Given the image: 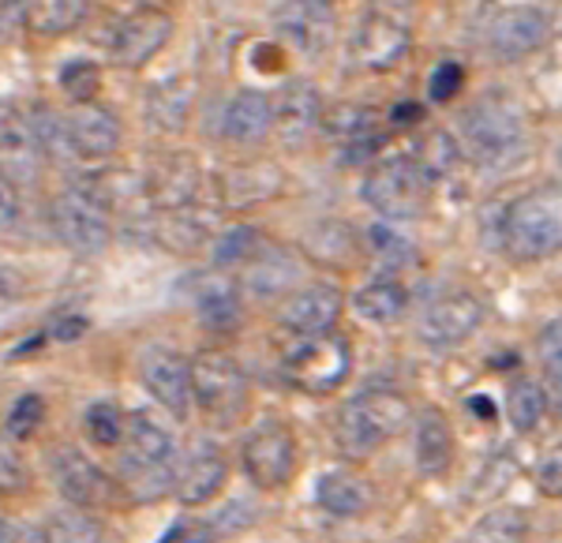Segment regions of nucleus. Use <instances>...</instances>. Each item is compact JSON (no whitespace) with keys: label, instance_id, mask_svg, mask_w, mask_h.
Instances as JSON below:
<instances>
[{"label":"nucleus","instance_id":"nucleus-1","mask_svg":"<svg viewBox=\"0 0 562 543\" xmlns=\"http://www.w3.org/2000/svg\"><path fill=\"white\" fill-rule=\"evenodd\" d=\"M116 450H121L116 479H121L128 502H158L173 495L180 454L166 423H158L147 412H128L124 439Z\"/></svg>","mask_w":562,"mask_h":543},{"label":"nucleus","instance_id":"nucleus-2","mask_svg":"<svg viewBox=\"0 0 562 543\" xmlns=\"http://www.w3.org/2000/svg\"><path fill=\"white\" fill-rule=\"evenodd\" d=\"M409 423H413L409 397L390 391V386H371V391H360L357 397H349L341 405L338 420H334V442H338L341 457L368 461L390 439L409 431Z\"/></svg>","mask_w":562,"mask_h":543},{"label":"nucleus","instance_id":"nucleus-3","mask_svg":"<svg viewBox=\"0 0 562 543\" xmlns=\"http://www.w3.org/2000/svg\"><path fill=\"white\" fill-rule=\"evenodd\" d=\"M461 143L473 161L487 169L514 166L529 147V124H525L521 105L503 90L476 98L461 116Z\"/></svg>","mask_w":562,"mask_h":543},{"label":"nucleus","instance_id":"nucleus-4","mask_svg":"<svg viewBox=\"0 0 562 543\" xmlns=\"http://www.w3.org/2000/svg\"><path fill=\"white\" fill-rule=\"evenodd\" d=\"M503 251L540 262L562 251V188H537L503 206Z\"/></svg>","mask_w":562,"mask_h":543},{"label":"nucleus","instance_id":"nucleus-5","mask_svg":"<svg viewBox=\"0 0 562 543\" xmlns=\"http://www.w3.org/2000/svg\"><path fill=\"white\" fill-rule=\"evenodd\" d=\"M360 192H364V203L383 222H413L428 206L431 177L424 173L413 154H394V158H383L379 166H371Z\"/></svg>","mask_w":562,"mask_h":543},{"label":"nucleus","instance_id":"nucleus-6","mask_svg":"<svg viewBox=\"0 0 562 543\" xmlns=\"http://www.w3.org/2000/svg\"><path fill=\"white\" fill-rule=\"evenodd\" d=\"M192 397L195 409L217 428H233L248 412L251 386L244 367L225 352H199L192 360Z\"/></svg>","mask_w":562,"mask_h":543},{"label":"nucleus","instance_id":"nucleus-7","mask_svg":"<svg viewBox=\"0 0 562 543\" xmlns=\"http://www.w3.org/2000/svg\"><path fill=\"white\" fill-rule=\"evenodd\" d=\"M281 371L304 394H334L352 371V349L341 333L293 338L281 352Z\"/></svg>","mask_w":562,"mask_h":543},{"label":"nucleus","instance_id":"nucleus-8","mask_svg":"<svg viewBox=\"0 0 562 543\" xmlns=\"http://www.w3.org/2000/svg\"><path fill=\"white\" fill-rule=\"evenodd\" d=\"M49 222L57 240L65 244L76 256H98L105 251V244L113 240V214L87 192L83 184L68 188L53 199L49 206Z\"/></svg>","mask_w":562,"mask_h":543},{"label":"nucleus","instance_id":"nucleus-9","mask_svg":"<svg viewBox=\"0 0 562 543\" xmlns=\"http://www.w3.org/2000/svg\"><path fill=\"white\" fill-rule=\"evenodd\" d=\"M177 31L173 12H166L161 4H139L116 23L113 38H109V60L116 68H143L158 57L169 45Z\"/></svg>","mask_w":562,"mask_h":543},{"label":"nucleus","instance_id":"nucleus-10","mask_svg":"<svg viewBox=\"0 0 562 543\" xmlns=\"http://www.w3.org/2000/svg\"><path fill=\"white\" fill-rule=\"evenodd\" d=\"M240 465L248 479L262 491H281L289 479L296 476V434L293 428L278 420L259 423L256 431L244 439Z\"/></svg>","mask_w":562,"mask_h":543},{"label":"nucleus","instance_id":"nucleus-11","mask_svg":"<svg viewBox=\"0 0 562 543\" xmlns=\"http://www.w3.org/2000/svg\"><path fill=\"white\" fill-rule=\"evenodd\" d=\"M53 479H57L60 495L79 506V510H109V506L116 502H128V495H124L121 479L113 473H105L98 461H90L83 450H60L57 457H53Z\"/></svg>","mask_w":562,"mask_h":543},{"label":"nucleus","instance_id":"nucleus-12","mask_svg":"<svg viewBox=\"0 0 562 543\" xmlns=\"http://www.w3.org/2000/svg\"><path fill=\"white\" fill-rule=\"evenodd\" d=\"M139 375H143V386H147V394L169 416H177V420H188V416H192V409H195V397H192V360L180 357V349H169V346L143 349Z\"/></svg>","mask_w":562,"mask_h":543},{"label":"nucleus","instance_id":"nucleus-13","mask_svg":"<svg viewBox=\"0 0 562 543\" xmlns=\"http://www.w3.org/2000/svg\"><path fill=\"white\" fill-rule=\"evenodd\" d=\"M341 301L338 285L315 282L304 285L296 293H289L278 307V330L289 338H319V333H334V323L341 319Z\"/></svg>","mask_w":562,"mask_h":543},{"label":"nucleus","instance_id":"nucleus-14","mask_svg":"<svg viewBox=\"0 0 562 543\" xmlns=\"http://www.w3.org/2000/svg\"><path fill=\"white\" fill-rule=\"evenodd\" d=\"M548 38H551L548 12H540V8H532V4L503 8V12L492 15V23H487V31H484L487 53H492L495 60H525Z\"/></svg>","mask_w":562,"mask_h":543},{"label":"nucleus","instance_id":"nucleus-15","mask_svg":"<svg viewBox=\"0 0 562 543\" xmlns=\"http://www.w3.org/2000/svg\"><path fill=\"white\" fill-rule=\"evenodd\" d=\"M214 192L217 203L225 211L240 214V211H256V206L270 203L285 192V173L274 161H237V166H225L214 177Z\"/></svg>","mask_w":562,"mask_h":543},{"label":"nucleus","instance_id":"nucleus-16","mask_svg":"<svg viewBox=\"0 0 562 543\" xmlns=\"http://www.w3.org/2000/svg\"><path fill=\"white\" fill-rule=\"evenodd\" d=\"M124 139V124L113 109L83 102L65 116V143L68 154L79 161H105L121 150Z\"/></svg>","mask_w":562,"mask_h":543},{"label":"nucleus","instance_id":"nucleus-17","mask_svg":"<svg viewBox=\"0 0 562 543\" xmlns=\"http://www.w3.org/2000/svg\"><path fill=\"white\" fill-rule=\"evenodd\" d=\"M278 34L304 57H315L338 34V12L330 0H281L274 12Z\"/></svg>","mask_w":562,"mask_h":543},{"label":"nucleus","instance_id":"nucleus-18","mask_svg":"<svg viewBox=\"0 0 562 543\" xmlns=\"http://www.w3.org/2000/svg\"><path fill=\"white\" fill-rule=\"evenodd\" d=\"M484 323V304L473 293H450L428 304V312L420 315V341L431 349H454L461 341H469Z\"/></svg>","mask_w":562,"mask_h":543},{"label":"nucleus","instance_id":"nucleus-19","mask_svg":"<svg viewBox=\"0 0 562 543\" xmlns=\"http://www.w3.org/2000/svg\"><path fill=\"white\" fill-rule=\"evenodd\" d=\"M413 49V34L394 15H364L352 34V57L368 71H390L397 68Z\"/></svg>","mask_w":562,"mask_h":543},{"label":"nucleus","instance_id":"nucleus-20","mask_svg":"<svg viewBox=\"0 0 562 543\" xmlns=\"http://www.w3.org/2000/svg\"><path fill=\"white\" fill-rule=\"evenodd\" d=\"M225 479H229V461L214 442H195L177 465V484L173 495L184 506H203L222 495Z\"/></svg>","mask_w":562,"mask_h":543},{"label":"nucleus","instance_id":"nucleus-21","mask_svg":"<svg viewBox=\"0 0 562 543\" xmlns=\"http://www.w3.org/2000/svg\"><path fill=\"white\" fill-rule=\"evenodd\" d=\"M323 98L312 83H289L274 98V132L285 147H304L323 128Z\"/></svg>","mask_w":562,"mask_h":543},{"label":"nucleus","instance_id":"nucleus-22","mask_svg":"<svg viewBox=\"0 0 562 543\" xmlns=\"http://www.w3.org/2000/svg\"><path fill=\"white\" fill-rule=\"evenodd\" d=\"M42 147L34 139L31 116L15 109H0V173L15 184H31L42 169Z\"/></svg>","mask_w":562,"mask_h":543},{"label":"nucleus","instance_id":"nucleus-23","mask_svg":"<svg viewBox=\"0 0 562 543\" xmlns=\"http://www.w3.org/2000/svg\"><path fill=\"white\" fill-rule=\"evenodd\" d=\"M274 132V98L262 90H237L225 102L222 113V139L237 147H256Z\"/></svg>","mask_w":562,"mask_h":543},{"label":"nucleus","instance_id":"nucleus-24","mask_svg":"<svg viewBox=\"0 0 562 543\" xmlns=\"http://www.w3.org/2000/svg\"><path fill=\"white\" fill-rule=\"evenodd\" d=\"M315 502L330 518H364V513L375 510V484L368 476H360L357 468H330L315 484Z\"/></svg>","mask_w":562,"mask_h":543},{"label":"nucleus","instance_id":"nucleus-25","mask_svg":"<svg viewBox=\"0 0 562 543\" xmlns=\"http://www.w3.org/2000/svg\"><path fill=\"white\" fill-rule=\"evenodd\" d=\"M454 428L439 409H424L416 416V431H413V457H416V473L439 479L450 473L454 465Z\"/></svg>","mask_w":562,"mask_h":543},{"label":"nucleus","instance_id":"nucleus-26","mask_svg":"<svg viewBox=\"0 0 562 543\" xmlns=\"http://www.w3.org/2000/svg\"><path fill=\"white\" fill-rule=\"evenodd\" d=\"M296 282V259L289 256L281 244L274 240H262L259 251L251 256L248 262L240 267V289H248L251 296L267 301V296H278V293H289Z\"/></svg>","mask_w":562,"mask_h":543},{"label":"nucleus","instance_id":"nucleus-27","mask_svg":"<svg viewBox=\"0 0 562 543\" xmlns=\"http://www.w3.org/2000/svg\"><path fill=\"white\" fill-rule=\"evenodd\" d=\"M195 315L206 330L214 333H233L244 319V307H240V285L233 282L229 274L214 270L206 274L203 282L195 289Z\"/></svg>","mask_w":562,"mask_h":543},{"label":"nucleus","instance_id":"nucleus-28","mask_svg":"<svg viewBox=\"0 0 562 543\" xmlns=\"http://www.w3.org/2000/svg\"><path fill=\"white\" fill-rule=\"evenodd\" d=\"M379 128H383V116L368 105H338L323 116V132L338 143L341 150L349 154H364L375 150L379 143Z\"/></svg>","mask_w":562,"mask_h":543},{"label":"nucleus","instance_id":"nucleus-29","mask_svg":"<svg viewBox=\"0 0 562 543\" xmlns=\"http://www.w3.org/2000/svg\"><path fill=\"white\" fill-rule=\"evenodd\" d=\"M150 233L158 244L173 251H199L203 244L214 240L211 233V214L199 211V206H177V211H154Z\"/></svg>","mask_w":562,"mask_h":543},{"label":"nucleus","instance_id":"nucleus-30","mask_svg":"<svg viewBox=\"0 0 562 543\" xmlns=\"http://www.w3.org/2000/svg\"><path fill=\"white\" fill-rule=\"evenodd\" d=\"M352 312L371 326H394L409 312V289L397 278H375L352 293Z\"/></svg>","mask_w":562,"mask_h":543},{"label":"nucleus","instance_id":"nucleus-31","mask_svg":"<svg viewBox=\"0 0 562 543\" xmlns=\"http://www.w3.org/2000/svg\"><path fill=\"white\" fill-rule=\"evenodd\" d=\"M87 12L90 0H26L23 23L26 31L42 34V38H60V34L76 31L87 20Z\"/></svg>","mask_w":562,"mask_h":543},{"label":"nucleus","instance_id":"nucleus-32","mask_svg":"<svg viewBox=\"0 0 562 543\" xmlns=\"http://www.w3.org/2000/svg\"><path fill=\"white\" fill-rule=\"evenodd\" d=\"M304 251L319 267H352V259H357V229L346 222H323L304 237Z\"/></svg>","mask_w":562,"mask_h":543},{"label":"nucleus","instance_id":"nucleus-33","mask_svg":"<svg viewBox=\"0 0 562 543\" xmlns=\"http://www.w3.org/2000/svg\"><path fill=\"white\" fill-rule=\"evenodd\" d=\"M529 540V513L521 506H495L469 524L465 543H525Z\"/></svg>","mask_w":562,"mask_h":543},{"label":"nucleus","instance_id":"nucleus-34","mask_svg":"<svg viewBox=\"0 0 562 543\" xmlns=\"http://www.w3.org/2000/svg\"><path fill=\"white\" fill-rule=\"evenodd\" d=\"M548 412V391L532 378H514L506 391V420L518 434H532L543 423Z\"/></svg>","mask_w":562,"mask_h":543},{"label":"nucleus","instance_id":"nucleus-35","mask_svg":"<svg viewBox=\"0 0 562 543\" xmlns=\"http://www.w3.org/2000/svg\"><path fill=\"white\" fill-rule=\"evenodd\" d=\"M42 532H45V543H102L105 536L98 513L79 510V506H65V510L49 513Z\"/></svg>","mask_w":562,"mask_h":543},{"label":"nucleus","instance_id":"nucleus-36","mask_svg":"<svg viewBox=\"0 0 562 543\" xmlns=\"http://www.w3.org/2000/svg\"><path fill=\"white\" fill-rule=\"evenodd\" d=\"M368 251H371V259L386 270L383 278H394V270H405L416 262V244L405 237V233H397L394 225H383V222H375L368 229Z\"/></svg>","mask_w":562,"mask_h":543},{"label":"nucleus","instance_id":"nucleus-37","mask_svg":"<svg viewBox=\"0 0 562 543\" xmlns=\"http://www.w3.org/2000/svg\"><path fill=\"white\" fill-rule=\"evenodd\" d=\"M147 109H150V121L161 132H180L188 121V109H192V87L184 79H169V83L150 90Z\"/></svg>","mask_w":562,"mask_h":543},{"label":"nucleus","instance_id":"nucleus-38","mask_svg":"<svg viewBox=\"0 0 562 543\" xmlns=\"http://www.w3.org/2000/svg\"><path fill=\"white\" fill-rule=\"evenodd\" d=\"M267 240L259 229H251V225H233V229H225L222 237H214V262L217 270H240L244 262L259 251V244Z\"/></svg>","mask_w":562,"mask_h":543},{"label":"nucleus","instance_id":"nucleus-39","mask_svg":"<svg viewBox=\"0 0 562 543\" xmlns=\"http://www.w3.org/2000/svg\"><path fill=\"white\" fill-rule=\"evenodd\" d=\"M124 423H128V412H121V405L116 401H94L83 416L87 439L94 442V446H105V450L121 446Z\"/></svg>","mask_w":562,"mask_h":543},{"label":"nucleus","instance_id":"nucleus-40","mask_svg":"<svg viewBox=\"0 0 562 543\" xmlns=\"http://www.w3.org/2000/svg\"><path fill=\"white\" fill-rule=\"evenodd\" d=\"M537 357L543 367V383L555 401H562V319H551L537 333Z\"/></svg>","mask_w":562,"mask_h":543},{"label":"nucleus","instance_id":"nucleus-41","mask_svg":"<svg viewBox=\"0 0 562 543\" xmlns=\"http://www.w3.org/2000/svg\"><path fill=\"white\" fill-rule=\"evenodd\" d=\"M42 423H45V401L38 394H23L20 401L12 405V412H8L4 431L12 442H26V439H34V431H38Z\"/></svg>","mask_w":562,"mask_h":543},{"label":"nucleus","instance_id":"nucleus-42","mask_svg":"<svg viewBox=\"0 0 562 543\" xmlns=\"http://www.w3.org/2000/svg\"><path fill=\"white\" fill-rule=\"evenodd\" d=\"M26 487H31V468L8 431H0V495H20Z\"/></svg>","mask_w":562,"mask_h":543},{"label":"nucleus","instance_id":"nucleus-43","mask_svg":"<svg viewBox=\"0 0 562 543\" xmlns=\"http://www.w3.org/2000/svg\"><path fill=\"white\" fill-rule=\"evenodd\" d=\"M416 161H420V169L428 177H439V173H450V169L458 166V143L450 139L447 132H431L428 139H424L420 154H413Z\"/></svg>","mask_w":562,"mask_h":543},{"label":"nucleus","instance_id":"nucleus-44","mask_svg":"<svg viewBox=\"0 0 562 543\" xmlns=\"http://www.w3.org/2000/svg\"><path fill=\"white\" fill-rule=\"evenodd\" d=\"M98 83H102V76H98V68L90 65V60H71V65L60 71V87H65V94L76 105L94 102Z\"/></svg>","mask_w":562,"mask_h":543},{"label":"nucleus","instance_id":"nucleus-45","mask_svg":"<svg viewBox=\"0 0 562 543\" xmlns=\"http://www.w3.org/2000/svg\"><path fill=\"white\" fill-rule=\"evenodd\" d=\"M532 479H537V491L543 495V499H562V442L559 446H551L548 454L537 461Z\"/></svg>","mask_w":562,"mask_h":543},{"label":"nucleus","instance_id":"nucleus-46","mask_svg":"<svg viewBox=\"0 0 562 543\" xmlns=\"http://www.w3.org/2000/svg\"><path fill=\"white\" fill-rule=\"evenodd\" d=\"M461 87H465V68H461L458 60H439L431 71V79H428L431 102H450Z\"/></svg>","mask_w":562,"mask_h":543},{"label":"nucleus","instance_id":"nucleus-47","mask_svg":"<svg viewBox=\"0 0 562 543\" xmlns=\"http://www.w3.org/2000/svg\"><path fill=\"white\" fill-rule=\"evenodd\" d=\"M23 217V199H20V184L15 180H8L0 173V233L15 229Z\"/></svg>","mask_w":562,"mask_h":543},{"label":"nucleus","instance_id":"nucleus-48","mask_svg":"<svg viewBox=\"0 0 562 543\" xmlns=\"http://www.w3.org/2000/svg\"><path fill=\"white\" fill-rule=\"evenodd\" d=\"M0 543H45V532L31 521L0 518Z\"/></svg>","mask_w":562,"mask_h":543},{"label":"nucleus","instance_id":"nucleus-49","mask_svg":"<svg viewBox=\"0 0 562 543\" xmlns=\"http://www.w3.org/2000/svg\"><path fill=\"white\" fill-rule=\"evenodd\" d=\"M161 543H214L206 536V529H192V524H177V529H169V536Z\"/></svg>","mask_w":562,"mask_h":543}]
</instances>
